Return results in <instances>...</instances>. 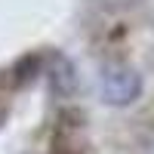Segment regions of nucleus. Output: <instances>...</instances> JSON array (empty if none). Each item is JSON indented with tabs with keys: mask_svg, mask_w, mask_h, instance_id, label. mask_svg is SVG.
<instances>
[{
	"mask_svg": "<svg viewBox=\"0 0 154 154\" xmlns=\"http://www.w3.org/2000/svg\"><path fill=\"white\" fill-rule=\"evenodd\" d=\"M142 93V77L136 68L123 65V62H111L102 68V99L114 108L133 105Z\"/></svg>",
	"mask_w": 154,
	"mask_h": 154,
	"instance_id": "obj_1",
	"label": "nucleus"
},
{
	"mask_svg": "<svg viewBox=\"0 0 154 154\" xmlns=\"http://www.w3.org/2000/svg\"><path fill=\"white\" fill-rule=\"evenodd\" d=\"M142 0H102V6H108V9H133Z\"/></svg>",
	"mask_w": 154,
	"mask_h": 154,
	"instance_id": "obj_2",
	"label": "nucleus"
},
{
	"mask_svg": "<svg viewBox=\"0 0 154 154\" xmlns=\"http://www.w3.org/2000/svg\"><path fill=\"white\" fill-rule=\"evenodd\" d=\"M142 154H154V136H151L148 142H145V148H142Z\"/></svg>",
	"mask_w": 154,
	"mask_h": 154,
	"instance_id": "obj_3",
	"label": "nucleus"
}]
</instances>
